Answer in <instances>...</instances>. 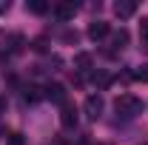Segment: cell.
<instances>
[{"instance_id": "6da1fadb", "label": "cell", "mask_w": 148, "mask_h": 145, "mask_svg": "<svg viewBox=\"0 0 148 145\" xmlns=\"http://www.w3.org/2000/svg\"><path fill=\"white\" fill-rule=\"evenodd\" d=\"M114 108H117V114H123L125 120H131V117H137L143 111V100H137L134 94H123V97H117Z\"/></svg>"}, {"instance_id": "7a4b0ae2", "label": "cell", "mask_w": 148, "mask_h": 145, "mask_svg": "<svg viewBox=\"0 0 148 145\" xmlns=\"http://www.w3.org/2000/svg\"><path fill=\"white\" fill-rule=\"evenodd\" d=\"M86 117H91V120H97L100 117V111H103V97L100 94H91V97H86Z\"/></svg>"}, {"instance_id": "3957f363", "label": "cell", "mask_w": 148, "mask_h": 145, "mask_svg": "<svg viewBox=\"0 0 148 145\" xmlns=\"http://www.w3.org/2000/svg\"><path fill=\"white\" fill-rule=\"evenodd\" d=\"M108 31H111V26L106 20H97V23L88 26V37H91V40H103V37H108Z\"/></svg>"}, {"instance_id": "277c9868", "label": "cell", "mask_w": 148, "mask_h": 145, "mask_svg": "<svg viewBox=\"0 0 148 145\" xmlns=\"http://www.w3.org/2000/svg\"><path fill=\"white\" fill-rule=\"evenodd\" d=\"M43 97H49V100H54V103H66V88L60 85V83H51V85H46V94Z\"/></svg>"}, {"instance_id": "5b68a950", "label": "cell", "mask_w": 148, "mask_h": 145, "mask_svg": "<svg viewBox=\"0 0 148 145\" xmlns=\"http://www.w3.org/2000/svg\"><path fill=\"white\" fill-rule=\"evenodd\" d=\"M60 122H63L66 128L77 125V108H74V105H69V103H63V114H60Z\"/></svg>"}, {"instance_id": "8992f818", "label": "cell", "mask_w": 148, "mask_h": 145, "mask_svg": "<svg viewBox=\"0 0 148 145\" xmlns=\"http://www.w3.org/2000/svg\"><path fill=\"white\" fill-rule=\"evenodd\" d=\"M74 12H77V6H74V3H57V6H54V14H57L60 20H71Z\"/></svg>"}, {"instance_id": "52a82bcc", "label": "cell", "mask_w": 148, "mask_h": 145, "mask_svg": "<svg viewBox=\"0 0 148 145\" xmlns=\"http://www.w3.org/2000/svg\"><path fill=\"white\" fill-rule=\"evenodd\" d=\"M134 12H137V3H117V6H114V14H117V17H131V14H134Z\"/></svg>"}, {"instance_id": "ba28073f", "label": "cell", "mask_w": 148, "mask_h": 145, "mask_svg": "<svg viewBox=\"0 0 148 145\" xmlns=\"http://www.w3.org/2000/svg\"><path fill=\"white\" fill-rule=\"evenodd\" d=\"M29 12H34V14H46V12H49V3H43V0H29Z\"/></svg>"}, {"instance_id": "9c48e42d", "label": "cell", "mask_w": 148, "mask_h": 145, "mask_svg": "<svg viewBox=\"0 0 148 145\" xmlns=\"http://www.w3.org/2000/svg\"><path fill=\"white\" fill-rule=\"evenodd\" d=\"M125 43H128V31H125V29H120V31L114 34V54H117V49H123Z\"/></svg>"}, {"instance_id": "30bf717a", "label": "cell", "mask_w": 148, "mask_h": 145, "mask_svg": "<svg viewBox=\"0 0 148 145\" xmlns=\"http://www.w3.org/2000/svg\"><path fill=\"white\" fill-rule=\"evenodd\" d=\"M140 43H143V49L148 51V17H143V23H140Z\"/></svg>"}, {"instance_id": "8fae6325", "label": "cell", "mask_w": 148, "mask_h": 145, "mask_svg": "<svg viewBox=\"0 0 148 145\" xmlns=\"http://www.w3.org/2000/svg\"><path fill=\"white\" fill-rule=\"evenodd\" d=\"M91 80L100 85V88H106V85L111 83V77H108V74H103V71H94V74H91Z\"/></svg>"}, {"instance_id": "7c38bea8", "label": "cell", "mask_w": 148, "mask_h": 145, "mask_svg": "<svg viewBox=\"0 0 148 145\" xmlns=\"http://www.w3.org/2000/svg\"><path fill=\"white\" fill-rule=\"evenodd\" d=\"M40 97H43V94H40V88H34V85H32V88H26V94H23V100H26V103H37Z\"/></svg>"}, {"instance_id": "4fadbf2b", "label": "cell", "mask_w": 148, "mask_h": 145, "mask_svg": "<svg viewBox=\"0 0 148 145\" xmlns=\"http://www.w3.org/2000/svg\"><path fill=\"white\" fill-rule=\"evenodd\" d=\"M131 80H140V83H148V66L137 68V71H131Z\"/></svg>"}, {"instance_id": "5bb4252c", "label": "cell", "mask_w": 148, "mask_h": 145, "mask_svg": "<svg viewBox=\"0 0 148 145\" xmlns=\"http://www.w3.org/2000/svg\"><path fill=\"white\" fill-rule=\"evenodd\" d=\"M91 60H94L91 54H86V51H83V54H77V60H74V63H77L80 68H88V66H91Z\"/></svg>"}, {"instance_id": "9a60e30c", "label": "cell", "mask_w": 148, "mask_h": 145, "mask_svg": "<svg viewBox=\"0 0 148 145\" xmlns=\"http://www.w3.org/2000/svg\"><path fill=\"white\" fill-rule=\"evenodd\" d=\"M6 145H26V140H23V134L14 131V134H9V137H6Z\"/></svg>"}, {"instance_id": "2e32d148", "label": "cell", "mask_w": 148, "mask_h": 145, "mask_svg": "<svg viewBox=\"0 0 148 145\" xmlns=\"http://www.w3.org/2000/svg\"><path fill=\"white\" fill-rule=\"evenodd\" d=\"M6 12H9V0H6V3H0V14H6Z\"/></svg>"}, {"instance_id": "e0dca14e", "label": "cell", "mask_w": 148, "mask_h": 145, "mask_svg": "<svg viewBox=\"0 0 148 145\" xmlns=\"http://www.w3.org/2000/svg\"><path fill=\"white\" fill-rule=\"evenodd\" d=\"M6 111V97H0V114Z\"/></svg>"}]
</instances>
